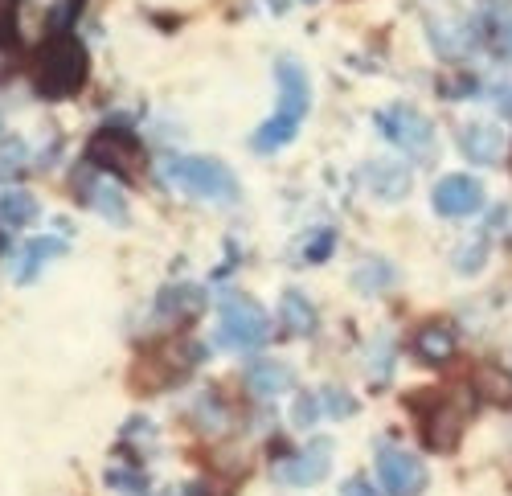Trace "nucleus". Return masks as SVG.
<instances>
[{
	"mask_svg": "<svg viewBox=\"0 0 512 496\" xmlns=\"http://www.w3.org/2000/svg\"><path fill=\"white\" fill-rule=\"evenodd\" d=\"M504 50L512 54V21H508V29H504Z\"/></svg>",
	"mask_w": 512,
	"mask_h": 496,
	"instance_id": "2f4dec72",
	"label": "nucleus"
},
{
	"mask_svg": "<svg viewBox=\"0 0 512 496\" xmlns=\"http://www.w3.org/2000/svg\"><path fill=\"white\" fill-rule=\"evenodd\" d=\"M459 152L476 164H496L504 152V132L488 119H472L459 128Z\"/></svg>",
	"mask_w": 512,
	"mask_h": 496,
	"instance_id": "ddd939ff",
	"label": "nucleus"
},
{
	"mask_svg": "<svg viewBox=\"0 0 512 496\" xmlns=\"http://www.w3.org/2000/svg\"><path fill=\"white\" fill-rule=\"evenodd\" d=\"M484 238H472V242H459L455 246V271H463V275H476L480 267H484Z\"/></svg>",
	"mask_w": 512,
	"mask_h": 496,
	"instance_id": "393cba45",
	"label": "nucleus"
},
{
	"mask_svg": "<svg viewBox=\"0 0 512 496\" xmlns=\"http://www.w3.org/2000/svg\"><path fill=\"white\" fill-rule=\"evenodd\" d=\"M33 218H37L33 193H25V189H5L0 193V226L17 230V226H29Z\"/></svg>",
	"mask_w": 512,
	"mask_h": 496,
	"instance_id": "aec40b11",
	"label": "nucleus"
},
{
	"mask_svg": "<svg viewBox=\"0 0 512 496\" xmlns=\"http://www.w3.org/2000/svg\"><path fill=\"white\" fill-rule=\"evenodd\" d=\"M25 169H29V148H25V140H17V136L0 140V181H17Z\"/></svg>",
	"mask_w": 512,
	"mask_h": 496,
	"instance_id": "b1692460",
	"label": "nucleus"
},
{
	"mask_svg": "<svg viewBox=\"0 0 512 496\" xmlns=\"http://www.w3.org/2000/svg\"><path fill=\"white\" fill-rule=\"evenodd\" d=\"M431 201H435V210H439L443 218H467V214H476L480 205H484V185H480L476 177L455 173V177H443V181L435 185Z\"/></svg>",
	"mask_w": 512,
	"mask_h": 496,
	"instance_id": "1a4fd4ad",
	"label": "nucleus"
},
{
	"mask_svg": "<svg viewBox=\"0 0 512 496\" xmlns=\"http://www.w3.org/2000/svg\"><path fill=\"white\" fill-rule=\"evenodd\" d=\"M201 308H205V287H197V283L164 287L160 300H156V312L160 316H173V320H193Z\"/></svg>",
	"mask_w": 512,
	"mask_h": 496,
	"instance_id": "2eb2a0df",
	"label": "nucleus"
},
{
	"mask_svg": "<svg viewBox=\"0 0 512 496\" xmlns=\"http://www.w3.org/2000/svg\"><path fill=\"white\" fill-rule=\"evenodd\" d=\"M87 160L99 173H115V177H140L144 173V148L132 132L123 128H107L87 144Z\"/></svg>",
	"mask_w": 512,
	"mask_h": 496,
	"instance_id": "423d86ee",
	"label": "nucleus"
},
{
	"mask_svg": "<svg viewBox=\"0 0 512 496\" xmlns=\"http://www.w3.org/2000/svg\"><path fill=\"white\" fill-rule=\"evenodd\" d=\"M431 41L447 54V58H459L463 50L476 46V29L472 25H451V21H439L431 25Z\"/></svg>",
	"mask_w": 512,
	"mask_h": 496,
	"instance_id": "412c9836",
	"label": "nucleus"
},
{
	"mask_svg": "<svg viewBox=\"0 0 512 496\" xmlns=\"http://www.w3.org/2000/svg\"><path fill=\"white\" fill-rule=\"evenodd\" d=\"M295 132H300V123H295V119L271 115L263 128L254 132V148H259V152H275V148H283L287 140H295Z\"/></svg>",
	"mask_w": 512,
	"mask_h": 496,
	"instance_id": "5701e85b",
	"label": "nucleus"
},
{
	"mask_svg": "<svg viewBox=\"0 0 512 496\" xmlns=\"http://www.w3.org/2000/svg\"><path fill=\"white\" fill-rule=\"evenodd\" d=\"M66 255V242L62 238H33L25 251H21V263H17V283H33L41 275V267H50L54 259Z\"/></svg>",
	"mask_w": 512,
	"mask_h": 496,
	"instance_id": "dca6fc26",
	"label": "nucleus"
},
{
	"mask_svg": "<svg viewBox=\"0 0 512 496\" xmlns=\"http://www.w3.org/2000/svg\"><path fill=\"white\" fill-rule=\"evenodd\" d=\"M275 78H279V111L275 115H283V119H295L300 123L304 115H308V107H312V87H308V74L295 66V62H279L275 66Z\"/></svg>",
	"mask_w": 512,
	"mask_h": 496,
	"instance_id": "9b49d317",
	"label": "nucleus"
},
{
	"mask_svg": "<svg viewBox=\"0 0 512 496\" xmlns=\"http://www.w3.org/2000/svg\"><path fill=\"white\" fill-rule=\"evenodd\" d=\"M394 279H398V271H394L386 259H365V263H357L353 275H349V283H353L357 296H381V292H390Z\"/></svg>",
	"mask_w": 512,
	"mask_h": 496,
	"instance_id": "f3484780",
	"label": "nucleus"
},
{
	"mask_svg": "<svg viewBox=\"0 0 512 496\" xmlns=\"http://www.w3.org/2000/svg\"><path fill=\"white\" fill-rule=\"evenodd\" d=\"M500 111H504V115H512V95H504V103H500Z\"/></svg>",
	"mask_w": 512,
	"mask_h": 496,
	"instance_id": "473e14b6",
	"label": "nucleus"
},
{
	"mask_svg": "<svg viewBox=\"0 0 512 496\" xmlns=\"http://www.w3.org/2000/svg\"><path fill=\"white\" fill-rule=\"evenodd\" d=\"M222 324H218V337L230 349H263L271 337V316L263 312L259 300H250L242 292L222 296Z\"/></svg>",
	"mask_w": 512,
	"mask_h": 496,
	"instance_id": "7ed1b4c3",
	"label": "nucleus"
},
{
	"mask_svg": "<svg viewBox=\"0 0 512 496\" xmlns=\"http://www.w3.org/2000/svg\"><path fill=\"white\" fill-rule=\"evenodd\" d=\"M390 361H394V337L381 333L373 345V382H386L390 378Z\"/></svg>",
	"mask_w": 512,
	"mask_h": 496,
	"instance_id": "a878e982",
	"label": "nucleus"
},
{
	"mask_svg": "<svg viewBox=\"0 0 512 496\" xmlns=\"http://www.w3.org/2000/svg\"><path fill=\"white\" fill-rule=\"evenodd\" d=\"M291 386H295V374H291L283 361H259V365L246 369V390H250L254 398H263V402L283 398Z\"/></svg>",
	"mask_w": 512,
	"mask_h": 496,
	"instance_id": "4468645a",
	"label": "nucleus"
},
{
	"mask_svg": "<svg viewBox=\"0 0 512 496\" xmlns=\"http://www.w3.org/2000/svg\"><path fill=\"white\" fill-rule=\"evenodd\" d=\"M87 70H91L87 46H82L74 33H58L46 41V50H41V58L33 66V87L46 99H66L87 82Z\"/></svg>",
	"mask_w": 512,
	"mask_h": 496,
	"instance_id": "f257e3e1",
	"label": "nucleus"
},
{
	"mask_svg": "<svg viewBox=\"0 0 512 496\" xmlns=\"http://www.w3.org/2000/svg\"><path fill=\"white\" fill-rule=\"evenodd\" d=\"M472 390L480 394V398H488V402H512V374H504V369H496V365H484V369H476V382H472Z\"/></svg>",
	"mask_w": 512,
	"mask_h": 496,
	"instance_id": "4be33fe9",
	"label": "nucleus"
},
{
	"mask_svg": "<svg viewBox=\"0 0 512 496\" xmlns=\"http://www.w3.org/2000/svg\"><path fill=\"white\" fill-rule=\"evenodd\" d=\"M381 123V132H386V140L394 148H402L406 156L414 160H431L435 156V128H431V119H426L422 111H414L410 103H394L377 115Z\"/></svg>",
	"mask_w": 512,
	"mask_h": 496,
	"instance_id": "39448f33",
	"label": "nucleus"
},
{
	"mask_svg": "<svg viewBox=\"0 0 512 496\" xmlns=\"http://www.w3.org/2000/svg\"><path fill=\"white\" fill-rule=\"evenodd\" d=\"M17 0H0V46L13 37V25H17Z\"/></svg>",
	"mask_w": 512,
	"mask_h": 496,
	"instance_id": "c85d7f7f",
	"label": "nucleus"
},
{
	"mask_svg": "<svg viewBox=\"0 0 512 496\" xmlns=\"http://www.w3.org/2000/svg\"><path fill=\"white\" fill-rule=\"evenodd\" d=\"M328 464H332V443L328 439H316L312 447H304L300 456H291V460H279L275 464V476L291 488H312L328 476Z\"/></svg>",
	"mask_w": 512,
	"mask_h": 496,
	"instance_id": "6e6552de",
	"label": "nucleus"
},
{
	"mask_svg": "<svg viewBox=\"0 0 512 496\" xmlns=\"http://www.w3.org/2000/svg\"><path fill=\"white\" fill-rule=\"evenodd\" d=\"M160 181L197 197V201H234L238 197V177L213 156H168L160 164Z\"/></svg>",
	"mask_w": 512,
	"mask_h": 496,
	"instance_id": "f03ea898",
	"label": "nucleus"
},
{
	"mask_svg": "<svg viewBox=\"0 0 512 496\" xmlns=\"http://www.w3.org/2000/svg\"><path fill=\"white\" fill-rule=\"evenodd\" d=\"M78 197L87 201L95 214H103L107 222H115V226H123V222H127V201H123V189H119L107 173H99V169L82 173V177H78Z\"/></svg>",
	"mask_w": 512,
	"mask_h": 496,
	"instance_id": "9d476101",
	"label": "nucleus"
},
{
	"mask_svg": "<svg viewBox=\"0 0 512 496\" xmlns=\"http://www.w3.org/2000/svg\"><path fill=\"white\" fill-rule=\"evenodd\" d=\"M345 496H377V492H373L365 480H349V484H345Z\"/></svg>",
	"mask_w": 512,
	"mask_h": 496,
	"instance_id": "7c9ffc66",
	"label": "nucleus"
},
{
	"mask_svg": "<svg viewBox=\"0 0 512 496\" xmlns=\"http://www.w3.org/2000/svg\"><path fill=\"white\" fill-rule=\"evenodd\" d=\"M472 410H476V390L459 386V390L443 394L431 406V415H426V427H422L426 443H431L435 451H443V456H447V451H455L463 431H467V419H472Z\"/></svg>",
	"mask_w": 512,
	"mask_h": 496,
	"instance_id": "20e7f679",
	"label": "nucleus"
},
{
	"mask_svg": "<svg viewBox=\"0 0 512 496\" xmlns=\"http://www.w3.org/2000/svg\"><path fill=\"white\" fill-rule=\"evenodd\" d=\"M414 353L426 365H447L455 357V333H451L447 324H426L422 333L414 337Z\"/></svg>",
	"mask_w": 512,
	"mask_h": 496,
	"instance_id": "a211bd4d",
	"label": "nucleus"
},
{
	"mask_svg": "<svg viewBox=\"0 0 512 496\" xmlns=\"http://www.w3.org/2000/svg\"><path fill=\"white\" fill-rule=\"evenodd\" d=\"M316 410H320V398H312V394H304L300 402H295V423H300V427H308V423H316Z\"/></svg>",
	"mask_w": 512,
	"mask_h": 496,
	"instance_id": "c756f323",
	"label": "nucleus"
},
{
	"mask_svg": "<svg viewBox=\"0 0 512 496\" xmlns=\"http://www.w3.org/2000/svg\"><path fill=\"white\" fill-rule=\"evenodd\" d=\"M320 406L328 410V415H336V419H349L353 410H357V398L345 394V390H324L320 394Z\"/></svg>",
	"mask_w": 512,
	"mask_h": 496,
	"instance_id": "bb28decb",
	"label": "nucleus"
},
{
	"mask_svg": "<svg viewBox=\"0 0 512 496\" xmlns=\"http://www.w3.org/2000/svg\"><path fill=\"white\" fill-rule=\"evenodd\" d=\"M336 246V234L332 230H324V234H316L312 242H308V263H324L328 259V251Z\"/></svg>",
	"mask_w": 512,
	"mask_h": 496,
	"instance_id": "cd10ccee",
	"label": "nucleus"
},
{
	"mask_svg": "<svg viewBox=\"0 0 512 496\" xmlns=\"http://www.w3.org/2000/svg\"><path fill=\"white\" fill-rule=\"evenodd\" d=\"M279 320H283V328H287L291 337H312L316 328H320L312 300L300 296V292H287V296H283V304H279Z\"/></svg>",
	"mask_w": 512,
	"mask_h": 496,
	"instance_id": "6ab92c4d",
	"label": "nucleus"
},
{
	"mask_svg": "<svg viewBox=\"0 0 512 496\" xmlns=\"http://www.w3.org/2000/svg\"><path fill=\"white\" fill-rule=\"evenodd\" d=\"M74 5H78V0H74Z\"/></svg>",
	"mask_w": 512,
	"mask_h": 496,
	"instance_id": "72a5a7b5",
	"label": "nucleus"
},
{
	"mask_svg": "<svg viewBox=\"0 0 512 496\" xmlns=\"http://www.w3.org/2000/svg\"><path fill=\"white\" fill-rule=\"evenodd\" d=\"M410 169L402 160H373L361 169V185L377 197V201H402L410 193Z\"/></svg>",
	"mask_w": 512,
	"mask_h": 496,
	"instance_id": "f8f14e48",
	"label": "nucleus"
},
{
	"mask_svg": "<svg viewBox=\"0 0 512 496\" xmlns=\"http://www.w3.org/2000/svg\"><path fill=\"white\" fill-rule=\"evenodd\" d=\"M377 476L390 496H418L426 488V464L406 447H381L377 451Z\"/></svg>",
	"mask_w": 512,
	"mask_h": 496,
	"instance_id": "0eeeda50",
	"label": "nucleus"
}]
</instances>
